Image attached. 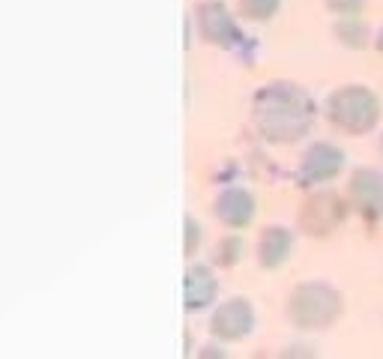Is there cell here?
<instances>
[{
    "instance_id": "cell-18",
    "label": "cell",
    "mask_w": 383,
    "mask_h": 359,
    "mask_svg": "<svg viewBox=\"0 0 383 359\" xmlns=\"http://www.w3.org/2000/svg\"><path fill=\"white\" fill-rule=\"evenodd\" d=\"M377 150H380V156H383V132H380V138H377Z\"/></svg>"
},
{
    "instance_id": "cell-5",
    "label": "cell",
    "mask_w": 383,
    "mask_h": 359,
    "mask_svg": "<svg viewBox=\"0 0 383 359\" xmlns=\"http://www.w3.org/2000/svg\"><path fill=\"white\" fill-rule=\"evenodd\" d=\"M344 198L350 204V213L360 216L365 225L383 222V168L375 165H360L348 177Z\"/></svg>"
},
{
    "instance_id": "cell-9",
    "label": "cell",
    "mask_w": 383,
    "mask_h": 359,
    "mask_svg": "<svg viewBox=\"0 0 383 359\" xmlns=\"http://www.w3.org/2000/svg\"><path fill=\"white\" fill-rule=\"evenodd\" d=\"M216 216L228 228H246L254 219V198L242 189H228L216 198Z\"/></svg>"
},
{
    "instance_id": "cell-4",
    "label": "cell",
    "mask_w": 383,
    "mask_h": 359,
    "mask_svg": "<svg viewBox=\"0 0 383 359\" xmlns=\"http://www.w3.org/2000/svg\"><path fill=\"white\" fill-rule=\"evenodd\" d=\"M348 216H350L348 198L338 195L336 189H321V192H314V195L305 198L302 213H300V228L309 237L326 240L348 222Z\"/></svg>"
},
{
    "instance_id": "cell-8",
    "label": "cell",
    "mask_w": 383,
    "mask_h": 359,
    "mask_svg": "<svg viewBox=\"0 0 383 359\" xmlns=\"http://www.w3.org/2000/svg\"><path fill=\"white\" fill-rule=\"evenodd\" d=\"M198 21H201V33H204V40L207 42L228 45L237 36L231 12H228L225 4H219V0H207V4H201L198 6Z\"/></svg>"
},
{
    "instance_id": "cell-1",
    "label": "cell",
    "mask_w": 383,
    "mask_h": 359,
    "mask_svg": "<svg viewBox=\"0 0 383 359\" xmlns=\"http://www.w3.org/2000/svg\"><path fill=\"white\" fill-rule=\"evenodd\" d=\"M314 120V102L302 87L276 81L258 90L254 96V123L273 144H293L309 135Z\"/></svg>"
},
{
    "instance_id": "cell-12",
    "label": "cell",
    "mask_w": 383,
    "mask_h": 359,
    "mask_svg": "<svg viewBox=\"0 0 383 359\" xmlns=\"http://www.w3.org/2000/svg\"><path fill=\"white\" fill-rule=\"evenodd\" d=\"M333 33H336V40H338L344 48H350V51L368 48V45H372V36H375L372 28H368V24H365L360 16H338Z\"/></svg>"
},
{
    "instance_id": "cell-11",
    "label": "cell",
    "mask_w": 383,
    "mask_h": 359,
    "mask_svg": "<svg viewBox=\"0 0 383 359\" xmlns=\"http://www.w3.org/2000/svg\"><path fill=\"white\" fill-rule=\"evenodd\" d=\"M219 293V285L207 266H192L189 276H186V309L189 312H198V309H207V305L216 300Z\"/></svg>"
},
{
    "instance_id": "cell-17",
    "label": "cell",
    "mask_w": 383,
    "mask_h": 359,
    "mask_svg": "<svg viewBox=\"0 0 383 359\" xmlns=\"http://www.w3.org/2000/svg\"><path fill=\"white\" fill-rule=\"evenodd\" d=\"M372 48L377 51V54H383V24H380V28L375 30V36H372Z\"/></svg>"
},
{
    "instance_id": "cell-10",
    "label": "cell",
    "mask_w": 383,
    "mask_h": 359,
    "mask_svg": "<svg viewBox=\"0 0 383 359\" xmlns=\"http://www.w3.org/2000/svg\"><path fill=\"white\" fill-rule=\"evenodd\" d=\"M293 252V234L288 228H266L261 240H258V261L266 266V269H276L282 266Z\"/></svg>"
},
{
    "instance_id": "cell-14",
    "label": "cell",
    "mask_w": 383,
    "mask_h": 359,
    "mask_svg": "<svg viewBox=\"0 0 383 359\" xmlns=\"http://www.w3.org/2000/svg\"><path fill=\"white\" fill-rule=\"evenodd\" d=\"M240 252H242V242L237 237H225L219 246H216V254H213V261L216 264H222V266H231L240 261Z\"/></svg>"
},
{
    "instance_id": "cell-2",
    "label": "cell",
    "mask_w": 383,
    "mask_h": 359,
    "mask_svg": "<svg viewBox=\"0 0 383 359\" xmlns=\"http://www.w3.org/2000/svg\"><path fill=\"white\" fill-rule=\"evenodd\" d=\"M324 114L333 129L350 138L372 135L383 120V102L365 84H341L324 102Z\"/></svg>"
},
{
    "instance_id": "cell-16",
    "label": "cell",
    "mask_w": 383,
    "mask_h": 359,
    "mask_svg": "<svg viewBox=\"0 0 383 359\" xmlns=\"http://www.w3.org/2000/svg\"><path fill=\"white\" fill-rule=\"evenodd\" d=\"M186 230H189V234H186V252L192 254V252H195V246L201 242V228L195 225V219H189V222H186Z\"/></svg>"
},
{
    "instance_id": "cell-7",
    "label": "cell",
    "mask_w": 383,
    "mask_h": 359,
    "mask_svg": "<svg viewBox=\"0 0 383 359\" xmlns=\"http://www.w3.org/2000/svg\"><path fill=\"white\" fill-rule=\"evenodd\" d=\"M210 326H213L216 336H222L228 341H237L242 336H249L252 326H254V312H252L249 300H231V302L219 305V312L213 314Z\"/></svg>"
},
{
    "instance_id": "cell-6",
    "label": "cell",
    "mask_w": 383,
    "mask_h": 359,
    "mask_svg": "<svg viewBox=\"0 0 383 359\" xmlns=\"http://www.w3.org/2000/svg\"><path fill=\"white\" fill-rule=\"evenodd\" d=\"M344 150L333 141H317L309 150L302 153L300 168H297V180L300 186H326L333 180L341 177L344 171Z\"/></svg>"
},
{
    "instance_id": "cell-15",
    "label": "cell",
    "mask_w": 383,
    "mask_h": 359,
    "mask_svg": "<svg viewBox=\"0 0 383 359\" xmlns=\"http://www.w3.org/2000/svg\"><path fill=\"white\" fill-rule=\"evenodd\" d=\"M329 12L336 16H360V12L368 6V0H324Z\"/></svg>"
},
{
    "instance_id": "cell-13",
    "label": "cell",
    "mask_w": 383,
    "mask_h": 359,
    "mask_svg": "<svg viewBox=\"0 0 383 359\" xmlns=\"http://www.w3.org/2000/svg\"><path fill=\"white\" fill-rule=\"evenodd\" d=\"M282 0H240V12L249 21H266L276 16V9Z\"/></svg>"
},
{
    "instance_id": "cell-3",
    "label": "cell",
    "mask_w": 383,
    "mask_h": 359,
    "mask_svg": "<svg viewBox=\"0 0 383 359\" xmlns=\"http://www.w3.org/2000/svg\"><path fill=\"white\" fill-rule=\"evenodd\" d=\"M288 317L300 329H329L344 317V293L329 281H302L288 300Z\"/></svg>"
}]
</instances>
